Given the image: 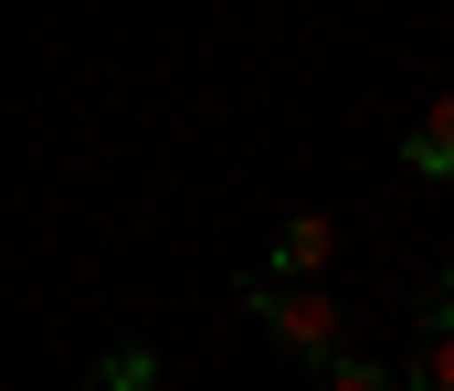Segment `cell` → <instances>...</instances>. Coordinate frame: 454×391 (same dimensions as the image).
<instances>
[{
	"instance_id": "1",
	"label": "cell",
	"mask_w": 454,
	"mask_h": 391,
	"mask_svg": "<svg viewBox=\"0 0 454 391\" xmlns=\"http://www.w3.org/2000/svg\"><path fill=\"white\" fill-rule=\"evenodd\" d=\"M243 307H254V328L275 339V349H296V360H339V285H307V275H243Z\"/></svg>"
},
{
	"instance_id": "2",
	"label": "cell",
	"mask_w": 454,
	"mask_h": 391,
	"mask_svg": "<svg viewBox=\"0 0 454 391\" xmlns=\"http://www.w3.org/2000/svg\"><path fill=\"white\" fill-rule=\"evenodd\" d=\"M328 264H339V223H328V212L275 223V254H264V275H328Z\"/></svg>"
},
{
	"instance_id": "3",
	"label": "cell",
	"mask_w": 454,
	"mask_h": 391,
	"mask_svg": "<svg viewBox=\"0 0 454 391\" xmlns=\"http://www.w3.org/2000/svg\"><path fill=\"white\" fill-rule=\"evenodd\" d=\"M402 169H412V180H454V96L423 106V128L402 137Z\"/></svg>"
},
{
	"instance_id": "4",
	"label": "cell",
	"mask_w": 454,
	"mask_h": 391,
	"mask_svg": "<svg viewBox=\"0 0 454 391\" xmlns=\"http://www.w3.org/2000/svg\"><path fill=\"white\" fill-rule=\"evenodd\" d=\"M412 391H454V317H434L423 307V349H412V371H402Z\"/></svg>"
},
{
	"instance_id": "5",
	"label": "cell",
	"mask_w": 454,
	"mask_h": 391,
	"mask_svg": "<svg viewBox=\"0 0 454 391\" xmlns=\"http://www.w3.org/2000/svg\"><path fill=\"white\" fill-rule=\"evenodd\" d=\"M317 391H402V371H380V360H317Z\"/></svg>"
},
{
	"instance_id": "6",
	"label": "cell",
	"mask_w": 454,
	"mask_h": 391,
	"mask_svg": "<svg viewBox=\"0 0 454 391\" xmlns=\"http://www.w3.org/2000/svg\"><path fill=\"white\" fill-rule=\"evenodd\" d=\"M85 391H159V360H148V349H116V360H106Z\"/></svg>"
},
{
	"instance_id": "7",
	"label": "cell",
	"mask_w": 454,
	"mask_h": 391,
	"mask_svg": "<svg viewBox=\"0 0 454 391\" xmlns=\"http://www.w3.org/2000/svg\"><path fill=\"white\" fill-rule=\"evenodd\" d=\"M434 317H454V254H444V275H434V296H423Z\"/></svg>"
}]
</instances>
